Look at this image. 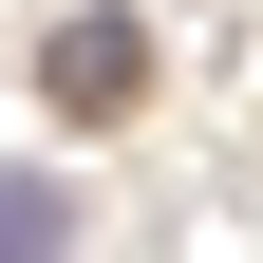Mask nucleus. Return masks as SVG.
Returning <instances> with one entry per match:
<instances>
[{
  "label": "nucleus",
  "mask_w": 263,
  "mask_h": 263,
  "mask_svg": "<svg viewBox=\"0 0 263 263\" xmlns=\"http://www.w3.org/2000/svg\"><path fill=\"white\" fill-rule=\"evenodd\" d=\"M38 94H57V113H132V94H151V38H132V19H57Z\"/></svg>",
  "instance_id": "nucleus-1"
},
{
  "label": "nucleus",
  "mask_w": 263,
  "mask_h": 263,
  "mask_svg": "<svg viewBox=\"0 0 263 263\" xmlns=\"http://www.w3.org/2000/svg\"><path fill=\"white\" fill-rule=\"evenodd\" d=\"M0 263H76V188H38V170H0Z\"/></svg>",
  "instance_id": "nucleus-2"
}]
</instances>
